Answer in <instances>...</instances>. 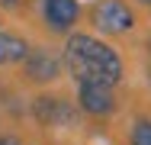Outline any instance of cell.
<instances>
[{"mask_svg":"<svg viewBox=\"0 0 151 145\" xmlns=\"http://www.w3.org/2000/svg\"><path fill=\"white\" fill-rule=\"evenodd\" d=\"M148 49H151V36H148Z\"/></svg>","mask_w":151,"mask_h":145,"instance_id":"obj_12","label":"cell"},{"mask_svg":"<svg viewBox=\"0 0 151 145\" xmlns=\"http://www.w3.org/2000/svg\"><path fill=\"white\" fill-rule=\"evenodd\" d=\"M129 145H151V116H138V119L132 123Z\"/></svg>","mask_w":151,"mask_h":145,"instance_id":"obj_8","label":"cell"},{"mask_svg":"<svg viewBox=\"0 0 151 145\" xmlns=\"http://www.w3.org/2000/svg\"><path fill=\"white\" fill-rule=\"evenodd\" d=\"M0 3H3V7H16V0H0Z\"/></svg>","mask_w":151,"mask_h":145,"instance_id":"obj_10","label":"cell"},{"mask_svg":"<svg viewBox=\"0 0 151 145\" xmlns=\"http://www.w3.org/2000/svg\"><path fill=\"white\" fill-rule=\"evenodd\" d=\"M90 20L106 36H125V32L135 29V13L125 0H93Z\"/></svg>","mask_w":151,"mask_h":145,"instance_id":"obj_2","label":"cell"},{"mask_svg":"<svg viewBox=\"0 0 151 145\" xmlns=\"http://www.w3.org/2000/svg\"><path fill=\"white\" fill-rule=\"evenodd\" d=\"M0 145H23V139L13 132H0Z\"/></svg>","mask_w":151,"mask_h":145,"instance_id":"obj_9","label":"cell"},{"mask_svg":"<svg viewBox=\"0 0 151 145\" xmlns=\"http://www.w3.org/2000/svg\"><path fill=\"white\" fill-rule=\"evenodd\" d=\"M61 68H68L77 84H106V87H116L125 74L119 52L87 32L68 36Z\"/></svg>","mask_w":151,"mask_h":145,"instance_id":"obj_1","label":"cell"},{"mask_svg":"<svg viewBox=\"0 0 151 145\" xmlns=\"http://www.w3.org/2000/svg\"><path fill=\"white\" fill-rule=\"evenodd\" d=\"M116 94L113 87L106 84H77V110L81 113L93 116V119H103V116L116 113Z\"/></svg>","mask_w":151,"mask_h":145,"instance_id":"obj_5","label":"cell"},{"mask_svg":"<svg viewBox=\"0 0 151 145\" xmlns=\"http://www.w3.org/2000/svg\"><path fill=\"white\" fill-rule=\"evenodd\" d=\"M23 65V78L29 84H55L61 78V58L52 49H29Z\"/></svg>","mask_w":151,"mask_h":145,"instance_id":"obj_4","label":"cell"},{"mask_svg":"<svg viewBox=\"0 0 151 145\" xmlns=\"http://www.w3.org/2000/svg\"><path fill=\"white\" fill-rule=\"evenodd\" d=\"M142 3H148V7H151V0H142Z\"/></svg>","mask_w":151,"mask_h":145,"instance_id":"obj_11","label":"cell"},{"mask_svg":"<svg viewBox=\"0 0 151 145\" xmlns=\"http://www.w3.org/2000/svg\"><path fill=\"white\" fill-rule=\"evenodd\" d=\"M29 52V42L19 36V32H10V29H0V68H10V65H19Z\"/></svg>","mask_w":151,"mask_h":145,"instance_id":"obj_7","label":"cell"},{"mask_svg":"<svg viewBox=\"0 0 151 145\" xmlns=\"http://www.w3.org/2000/svg\"><path fill=\"white\" fill-rule=\"evenodd\" d=\"M32 116H35L39 126L58 129V126H71L77 119V107L61 94H39L32 100Z\"/></svg>","mask_w":151,"mask_h":145,"instance_id":"obj_3","label":"cell"},{"mask_svg":"<svg viewBox=\"0 0 151 145\" xmlns=\"http://www.w3.org/2000/svg\"><path fill=\"white\" fill-rule=\"evenodd\" d=\"M148 84H151V78H148Z\"/></svg>","mask_w":151,"mask_h":145,"instance_id":"obj_13","label":"cell"},{"mask_svg":"<svg viewBox=\"0 0 151 145\" xmlns=\"http://www.w3.org/2000/svg\"><path fill=\"white\" fill-rule=\"evenodd\" d=\"M42 16L52 32L68 36L74 29V23L81 20V3L77 0H42Z\"/></svg>","mask_w":151,"mask_h":145,"instance_id":"obj_6","label":"cell"}]
</instances>
